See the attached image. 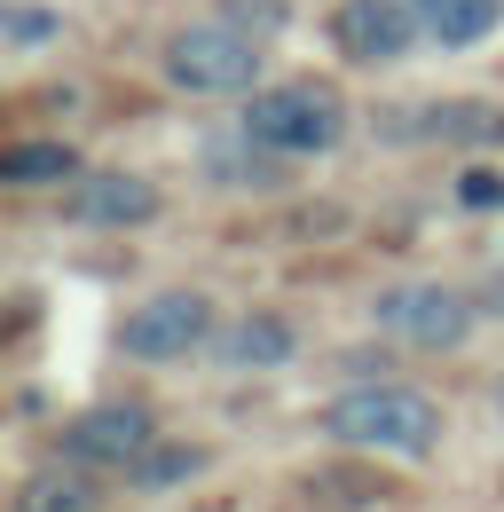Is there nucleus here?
<instances>
[{
    "mask_svg": "<svg viewBox=\"0 0 504 512\" xmlns=\"http://www.w3.org/2000/svg\"><path fill=\"white\" fill-rule=\"evenodd\" d=\"M71 166H79V158H71L63 142H16V150L0 158V174H8L16 190H32V182H63Z\"/></svg>",
    "mask_w": 504,
    "mask_h": 512,
    "instance_id": "obj_14",
    "label": "nucleus"
},
{
    "mask_svg": "<svg viewBox=\"0 0 504 512\" xmlns=\"http://www.w3.org/2000/svg\"><path fill=\"white\" fill-rule=\"evenodd\" d=\"M386 323H394L410 347L449 355V347L473 331V308H465L457 292H441V284H410V292H394V300H386Z\"/></svg>",
    "mask_w": 504,
    "mask_h": 512,
    "instance_id": "obj_7",
    "label": "nucleus"
},
{
    "mask_svg": "<svg viewBox=\"0 0 504 512\" xmlns=\"http://www.w3.org/2000/svg\"><path fill=\"white\" fill-rule=\"evenodd\" d=\"M221 363L229 371H276V363H292V323L284 316H237L221 331Z\"/></svg>",
    "mask_w": 504,
    "mask_h": 512,
    "instance_id": "obj_9",
    "label": "nucleus"
},
{
    "mask_svg": "<svg viewBox=\"0 0 504 512\" xmlns=\"http://www.w3.org/2000/svg\"><path fill=\"white\" fill-rule=\"evenodd\" d=\"M497 402H504V394H497Z\"/></svg>",
    "mask_w": 504,
    "mask_h": 512,
    "instance_id": "obj_17",
    "label": "nucleus"
},
{
    "mask_svg": "<svg viewBox=\"0 0 504 512\" xmlns=\"http://www.w3.org/2000/svg\"><path fill=\"white\" fill-rule=\"evenodd\" d=\"M457 197H465V205H497L504 182H497V174H465V182H457Z\"/></svg>",
    "mask_w": 504,
    "mask_h": 512,
    "instance_id": "obj_16",
    "label": "nucleus"
},
{
    "mask_svg": "<svg viewBox=\"0 0 504 512\" xmlns=\"http://www.w3.org/2000/svg\"><path fill=\"white\" fill-rule=\"evenodd\" d=\"M56 32L63 24L48 16V8H8V40H16V48H48Z\"/></svg>",
    "mask_w": 504,
    "mask_h": 512,
    "instance_id": "obj_15",
    "label": "nucleus"
},
{
    "mask_svg": "<svg viewBox=\"0 0 504 512\" xmlns=\"http://www.w3.org/2000/svg\"><path fill=\"white\" fill-rule=\"evenodd\" d=\"M426 134H441V142H504V111H489V103H441V111H426Z\"/></svg>",
    "mask_w": 504,
    "mask_h": 512,
    "instance_id": "obj_13",
    "label": "nucleus"
},
{
    "mask_svg": "<svg viewBox=\"0 0 504 512\" xmlns=\"http://www.w3.org/2000/svg\"><path fill=\"white\" fill-rule=\"evenodd\" d=\"M245 134L260 142V150H292V158H315V150H331V142L347 134V111H339V95H331V87H315V79H292V87H268V95H252Z\"/></svg>",
    "mask_w": 504,
    "mask_h": 512,
    "instance_id": "obj_2",
    "label": "nucleus"
},
{
    "mask_svg": "<svg viewBox=\"0 0 504 512\" xmlns=\"http://www.w3.org/2000/svg\"><path fill=\"white\" fill-rule=\"evenodd\" d=\"M63 442H71V457H87V465H134V457L150 449V410H142V402H103V410H79Z\"/></svg>",
    "mask_w": 504,
    "mask_h": 512,
    "instance_id": "obj_8",
    "label": "nucleus"
},
{
    "mask_svg": "<svg viewBox=\"0 0 504 512\" xmlns=\"http://www.w3.org/2000/svg\"><path fill=\"white\" fill-rule=\"evenodd\" d=\"M150 213H158V190L142 174H71V190H63V221H79V229H134Z\"/></svg>",
    "mask_w": 504,
    "mask_h": 512,
    "instance_id": "obj_6",
    "label": "nucleus"
},
{
    "mask_svg": "<svg viewBox=\"0 0 504 512\" xmlns=\"http://www.w3.org/2000/svg\"><path fill=\"white\" fill-rule=\"evenodd\" d=\"M323 434L347 449H394V457H426L441 442V410L434 394L418 386H394V379H363L347 386L331 410H323Z\"/></svg>",
    "mask_w": 504,
    "mask_h": 512,
    "instance_id": "obj_1",
    "label": "nucleus"
},
{
    "mask_svg": "<svg viewBox=\"0 0 504 512\" xmlns=\"http://www.w3.org/2000/svg\"><path fill=\"white\" fill-rule=\"evenodd\" d=\"M331 40L347 64H402L418 40V8L402 0H339L331 8Z\"/></svg>",
    "mask_w": 504,
    "mask_h": 512,
    "instance_id": "obj_4",
    "label": "nucleus"
},
{
    "mask_svg": "<svg viewBox=\"0 0 504 512\" xmlns=\"http://www.w3.org/2000/svg\"><path fill=\"white\" fill-rule=\"evenodd\" d=\"M189 473H205V449L197 442H150L134 457V489H182Z\"/></svg>",
    "mask_w": 504,
    "mask_h": 512,
    "instance_id": "obj_12",
    "label": "nucleus"
},
{
    "mask_svg": "<svg viewBox=\"0 0 504 512\" xmlns=\"http://www.w3.org/2000/svg\"><path fill=\"white\" fill-rule=\"evenodd\" d=\"M418 8V24L434 32L441 48H473V40H489L504 16V0H410Z\"/></svg>",
    "mask_w": 504,
    "mask_h": 512,
    "instance_id": "obj_10",
    "label": "nucleus"
},
{
    "mask_svg": "<svg viewBox=\"0 0 504 512\" xmlns=\"http://www.w3.org/2000/svg\"><path fill=\"white\" fill-rule=\"evenodd\" d=\"M16 512H103V505H95V481H79V473H32L16 489Z\"/></svg>",
    "mask_w": 504,
    "mask_h": 512,
    "instance_id": "obj_11",
    "label": "nucleus"
},
{
    "mask_svg": "<svg viewBox=\"0 0 504 512\" xmlns=\"http://www.w3.org/2000/svg\"><path fill=\"white\" fill-rule=\"evenodd\" d=\"M205 331H213L205 292H158V300H142V308L126 316V355H142V363H174V355H189Z\"/></svg>",
    "mask_w": 504,
    "mask_h": 512,
    "instance_id": "obj_5",
    "label": "nucleus"
},
{
    "mask_svg": "<svg viewBox=\"0 0 504 512\" xmlns=\"http://www.w3.org/2000/svg\"><path fill=\"white\" fill-rule=\"evenodd\" d=\"M166 71L182 87H197V95H237V87L260 79V40L229 32V24H189V32H174V48H166Z\"/></svg>",
    "mask_w": 504,
    "mask_h": 512,
    "instance_id": "obj_3",
    "label": "nucleus"
}]
</instances>
